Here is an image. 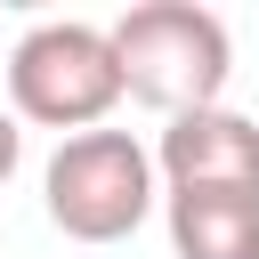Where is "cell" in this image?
<instances>
[{"label":"cell","mask_w":259,"mask_h":259,"mask_svg":"<svg viewBox=\"0 0 259 259\" xmlns=\"http://www.w3.org/2000/svg\"><path fill=\"white\" fill-rule=\"evenodd\" d=\"M178 259H259V194H162Z\"/></svg>","instance_id":"5b68a950"},{"label":"cell","mask_w":259,"mask_h":259,"mask_svg":"<svg viewBox=\"0 0 259 259\" xmlns=\"http://www.w3.org/2000/svg\"><path fill=\"white\" fill-rule=\"evenodd\" d=\"M105 40H113V65H121V97H138L170 121L219 105V89L235 73L227 24L194 0H138L121 24H105Z\"/></svg>","instance_id":"6da1fadb"},{"label":"cell","mask_w":259,"mask_h":259,"mask_svg":"<svg viewBox=\"0 0 259 259\" xmlns=\"http://www.w3.org/2000/svg\"><path fill=\"white\" fill-rule=\"evenodd\" d=\"M16 162H24V130H16V113L0 105V186L16 178Z\"/></svg>","instance_id":"8992f818"},{"label":"cell","mask_w":259,"mask_h":259,"mask_svg":"<svg viewBox=\"0 0 259 259\" xmlns=\"http://www.w3.org/2000/svg\"><path fill=\"white\" fill-rule=\"evenodd\" d=\"M154 178H162V194H259V121L235 105L162 121Z\"/></svg>","instance_id":"277c9868"},{"label":"cell","mask_w":259,"mask_h":259,"mask_svg":"<svg viewBox=\"0 0 259 259\" xmlns=\"http://www.w3.org/2000/svg\"><path fill=\"white\" fill-rule=\"evenodd\" d=\"M40 194L73 243H121L154 210V146H138L130 130H81L49 154Z\"/></svg>","instance_id":"3957f363"},{"label":"cell","mask_w":259,"mask_h":259,"mask_svg":"<svg viewBox=\"0 0 259 259\" xmlns=\"http://www.w3.org/2000/svg\"><path fill=\"white\" fill-rule=\"evenodd\" d=\"M8 105L40 130H65V138L105 130V113L121 105V65H113L105 24H81V16L32 24L8 49Z\"/></svg>","instance_id":"7a4b0ae2"}]
</instances>
